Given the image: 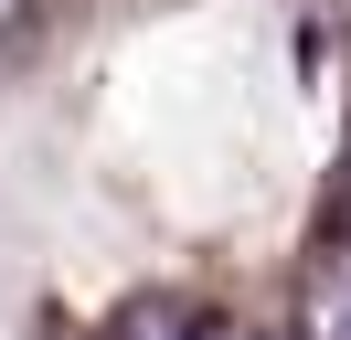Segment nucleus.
I'll use <instances>...</instances> for the list:
<instances>
[{
    "mask_svg": "<svg viewBox=\"0 0 351 340\" xmlns=\"http://www.w3.org/2000/svg\"><path fill=\"white\" fill-rule=\"evenodd\" d=\"M192 340H266V330H192Z\"/></svg>",
    "mask_w": 351,
    "mask_h": 340,
    "instance_id": "3",
    "label": "nucleus"
},
{
    "mask_svg": "<svg viewBox=\"0 0 351 340\" xmlns=\"http://www.w3.org/2000/svg\"><path fill=\"white\" fill-rule=\"evenodd\" d=\"M298 340H351V245L319 255V276L298 298Z\"/></svg>",
    "mask_w": 351,
    "mask_h": 340,
    "instance_id": "1",
    "label": "nucleus"
},
{
    "mask_svg": "<svg viewBox=\"0 0 351 340\" xmlns=\"http://www.w3.org/2000/svg\"><path fill=\"white\" fill-rule=\"evenodd\" d=\"M128 340H181V330H171V319H138V330H128Z\"/></svg>",
    "mask_w": 351,
    "mask_h": 340,
    "instance_id": "2",
    "label": "nucleus"
}]
</instances>
